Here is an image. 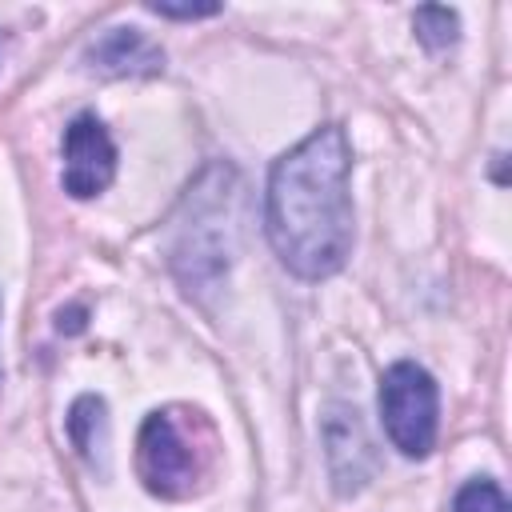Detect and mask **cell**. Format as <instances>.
<instances>
[{
  "label": "cell",
  "instance_id": "6da1fadb",
  "mask_svg": "<svg viewBox=\"0 0 512 512\" xmlns=\"http://www.w3.org/2000/svg\"><path fill=\"white\" fill-rule=\"evenodd\" d=\"M352 144L344 124L308 132L272 160L264 232L276 260L300 280H328L352 256Z\"/></svg>",
  "mask_w": 512,
  "mask_h": 512
},
{
  "label": "cell",
  "instance_id": "7a4b0ae2",
  "mask_svg": "<svg viewBox=\"0 0 512 512\" xmlns=\"http://www.w3.org/2000/svg\"><path fill=\"white\" fill-rule=\"evenodd\" d=\"M200 412L188 416V424L176 416V408H156L144 416L136 436V476L144 488L160 500H184L200 488V480L212 468V440H196L192 424Z\"/></svg>",
  "mask_w": 512,
  "mask_h": 512
},
{
  "label": "cell",
  "instance_id": "3957f363",
  "mask_svg": "<svg viewBox=\"0 0 512 512\" xmlns=\"http://www.w3.org/2000/svg\"><path fill=\"white\" fill-rule=\"evenodd\" d=\"M232 188H204V176L188 188L192 220L180 224V236L172 244V268L188 296L216 292L232 264V220H228Z\"/></svg>",
  "mask_w": 512,
  "mask_h": 512
},
{
  "label": "cell",
  "instance_id": "277c9868",
  "mask_svg": "<svg viewBox=\"0 0 512 512\" xmlns=\"http://www.w3.org/2000/svg\"><path fill=\"white\" fill-rule=\"evenodd\" d=\"M380 420L392 448L408 460H424L440 432V388L416 360H396L380 376Z\"/></svg>",
  "mask_w": 512,
  "mask_h": 512
},
{
  "label": "cell",
  "instance_id": "5b68a950",
  "mask_svg": "<svg viewBox=\"0 0 512 512\" xmlns=\"http://www.w3.org/2000/svg\"><path fill=\"white\" fill-rule=\"evenodd\" d=\"M60 184L72 200H92L116 180V144L96 112H80L68 120L60 140Z\"/></svg>",
  "mask_w": 512,
  "mask_h": 512
},
{
  "label": "cell",
  "instance_id": "8992f818",
  "mask_svg": "<svg viewBox=\"0 0 512 512\" xmlns=\"http://www.w3.org/2000/svg\"><path fill=\"white\" fill-rule=\"evenodd\" d=\"M324 456H328V476H332V488L340 496H352L368 484L372 476V444L364 436V424H360V412L348 408V404H328V416H324Z\"/></svg>",
  "mask_w": 512,
  "mask_h": 512
},
{
  "label": "cell",
  "instance_id": "52a82bcc",
  "mask_svg": "<svg viewBox=\"0 0 512 512\" xmlns=\"http://www.w3.org/2000/svg\"><path fill=\"white\" fill-rule=\"evenodd\" d=\"M84 64L100 76H160L164 48L140 28H108L84 48Z\"/></svg>",
  "mask_w": 512,
  "mask_h": 512
},
{
  "label": "cell",
  "instance_id": "ba28073f",
  "mask_svg": "<svg viewBox=\"0 0 512 512\" xmlns=\"http://www.w3.org/2000/svg\"><path fill=\"white\" fill-rule=\"evenodd\" d=\"M104 400L100 396H80L68 408V436L80 448L84 460H100L104 464V444H108V416H104Z\"/></svg>",
  "mask_w": 512,
  "mask_h": 512
},
{
  "label": "cell",
  "instance_id": "9c48e42d",
  "mask_svg": "<svg viewBox=\"0 0 512 512\" xmlns=\"http://www.w3.org/2000/svg\"><path fill=\"white\" fill-rule=\"evenodd\" d=\"M412 28H416V40L428 48V52H444L460 40V16L456 8H444V4H424L416 8L412 16Z\"/></svg>",
  "mask_w": 512,
  "mask_h": 512
},
{
  "label": "cell",
  "instance_id": "30bf717a",
  "mask_svg": "<svg viewBox=\"0 0 512 512\" xmlns=\"http://www.w3.org/2000/svg\"><path fill=\"white\" fill-rule=\"evenodd\" d=\"M452 512H512V508H508V496H504V488H500L496 480L476 476V480H468V484L456 492Z\"/></svg>",
  "mask_w": 512,
  "mask_h": 512
},
{
  "label": "cell",
  "instance_id": "8fae6325",
  "mask_svg": "<svg viewBox=\"0 0 512 512\" xmlns=\"http://www.w3.org/2000/svg\"><path fill=\"white\" fill-rule=\"evenodd\" d=\"M148 12L152 16H160V20H204V16H216L220 12V4H148Z\"/></svg>",
  "mask_w": 512,
  "mask_h": 512
},
{
  "label": "cell",
  "instance_id": "7c38bea8",
  "mask_svg": "<svg viewBox=\"0 0 512 512\" xmlns=\"http://www.w3.org/2000/svg\"><path fill=\"white\" fill-rule=\"evenodd\" d=\"M0 376H4V372H0Z\"/></svg>",
  "mask_w": 512,
  "mask_h": 512
}]
</instances>
